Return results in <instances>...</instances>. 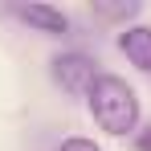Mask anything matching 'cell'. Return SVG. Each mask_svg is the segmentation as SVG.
<instances>
[{
	"label": "cell",
	"instance_id": "cell-1",
	"mask_svg": "<svg viewBox=\"0 0 151 151\" xmlns=\"http://www.w3.org/2000/svg\"><path fill=\"white\" fill-rule=\"evenodd\" d=\"M90 114L106 135H127L139 127V98L119 74H98V82L90 86Z\"/></svg>",
	"mask_w": 151,
	"mask_h": 151
},
{
	"label": "cell",
	"instance_id": "cell-2",
	"mask_svg": "<svg viewBox=\"0 0 151 151\" xmlns=\"http://www.w3.org/2000/svg\"><path fill=\"white\" fill-rule=\"evenodd\" d=\"M49 65H53V82L65 94H90V86L98 82V61L86 53H61Z\"/></svg>",
	"mask_w": 151,
	"mask_h": 151
},
{
	"label": "cell",
	"instance_id": "cell-3",
	"mask_svg": "<svg viewBox=\"0 0 151 151\" xmlns=\"http://www.w3.org/2000/svg\"><path fill=\"white\" fill-rule=\"evenodd\" d=\"M119 49L127 53L131 65H139L143 74H151V25H131L119 33Z\"/></svg>",
	"mask_w": 151,
	"mask_h": 151
},
{
	"label": "cell",
	"instance_id": "cell-4",
	"mask_svg": "<svg viewBox=\"0 0 151 151\" xmlns=\"http://www.w3.org/2000/svg\"><path fill=\"white\" fill-rule=\"evenodd\" d=\"M17 17H21L25 25L41 29V33H53V37L70 33V17H65L61 8H53V4H25V8H17Z\"/></svg>",
	"mask_w": 151,
	"mask_h": 151
},
{
	"label": "cell",
	"instance_id": "cell-5",
	"mask_svg": "<svg viewBox=\"0 0 151 151\" xmlns=\"http://www.w3.org/2000/svg\"><path fill=\"white\" fill-rule=\"evenodd\" d=\"M94 12L106 17V21H119V17H135L139 4H135V0H127V4H94Z\"/></svg>",
	"mask_w": 151,
	"mask_h": 151
},
{
	"label": "cell",
	"instance_id": "cell-6",
	"mask_svg": "<svg viewBox=\"0 0 151 151\" xmlns=\"http://www.w3.org/2000/svg\"><path fill=\"white\" fill-rule=\"evenodd\" d=\"M57 151H102V147L94 143V139H65Z\"/></svg>",
	"mask_w": 151,
	"mask_h": 151
},
{
	"label": "cell",
	"instance_id": "cell-7",
	"mask_svg": "<svg viewBox=\"0 0 151 151\" xmlns=\"http://www.w3.org/2000/svg\"><path fill=\"white\" fill-rule=\"evenodd\" d=\"M135 147H139V151H151V127H143V131L135 135Z\"/></svg>",
	"mask_w": 151,
	"mask_h": 151
}]
</instances>
